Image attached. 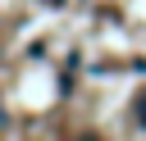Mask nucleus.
Listing matches in <instances>:
<instances>
[{"label":"nucleus","instance_id":"nucleus-1","mask_svg":"<svg viewBox=\"0 0 146 141\" xmlns=\"http://www.w3.org/2000/svg\"><path fill=\"white\" fill-rule=\"evenodd\" d=\"M137 123H141V127H146V96H141V100H137Z\"/></svg>","mask_w":146,"mask_h":141}]
</instances>
